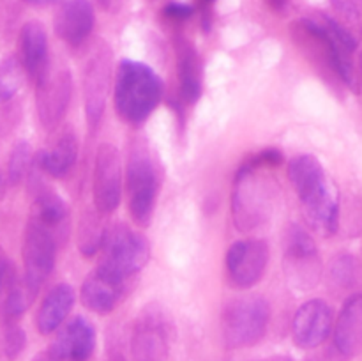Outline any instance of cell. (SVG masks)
Returning a JSON list of instances; mask_svg holds the SVG:
<instances>
[{
	"label": "cell",
	"mask_w": 362,
	"mask_h": 361,
	"mask_svg": "<svg viewBox=\"0 0 362 361\" xmlns=\"http://www.w3.org/2000/svg\"><path fill=\"white\" fill-rule=\"evenodd\" d=\"M32 361H59V360H57V357L53 356L52 350L46 349V350H42V353H39L37 356H35Z\"/></svg>",
	"instance_id": "34"
},
{
	"label": "cell",
	"mask_w": 362,
	"mask_h": 361,
	"mask_svg": "<svg viewBox=\"0 0 362 361\" xmlns=\"http://www.w3.org/2000/svg\"><path fill=\"white\" fill-rule=\"evenodd\" d=\"M99 253L101 258L98 268L124 282H131L147 265L151 258V244L144 234L124 223H113L108 227Z\"/></svg>",
	"instance_id": "6"
},
{
	"label": "cell",
	"mask_w": 362,
	"mask_h": 361,
	"mask_svg": "<svg viewBox=\"0 0 362 361\" xmlns=\"http://www.w3.org/2000/svg\"><path fill=\"white\" fill-rule=\"evenodd\" d=\"M25 67L20 57L9 55L0 62V105L9 103L23 84Z\"/></svg>",
	"instance_id": "26"
},
{
	"label": "cell",
	"mask_w": 362,
	"mask_h": 361,
	"mask_svg": "<svg viewBox=\"0 0 362 361\" xmlns=\"http://www.w3.org/2000/svg\"><path fill=\"white\" fill-rule=\"evenodd\" d=\"M283 163V154L278 149H264L258 154H253L251 158H247L246 161L243 163L247 168L255 170H265V168H274V166H279Z\"/></svg>",
	"instance_id": "29"
},
{
	"label": "cell",
	"mask_w": 362,
	"mask_h": 361,
	"mask_svg": "<svg viewBox=\"0 0 362 361\" xmlns=\"http://www.w3.org/2000/svg\"><path fill=\"white\" fill-rule=\"evenodd\" d=\"M78 138L73 130L66 127V130L59 131L57 137L46 145L42 151H39L37 166L45 173H48L53 179H62L67 173L73 170L78 159Z\"/></svg>",
	"instance_id": "18"
},
{
	"label": "cell",
	"mask_w": 362,
	"mask_h": 361,
	"mask_svg": "<svg viewBox=\"0 0 362 361\" xmlns=\"http://www.w3.org/2000/svg\"><path fill=\"white\" fill-rule=\"evenodd\" d=\"M357 80H359V85L362 88V53L359 55V64H357Z\"/></svg>",
	"instance_id": "38"
},
{
	"label": "cell",
	"mask_w": 362,
	"mask_h": 361,
	"mask_svg": "<svg viewBox=\"0 0 362 361\" xmlns=\"http://www.w3.org/2000/svg\"><path fill=\"white\" fill-rule=\"evenodd\" d=\"M163 13H165L166 18H170V20H173V21H184V20H187V18L193 16L194 9L191 6H187V4L170 2L165 6Z\"/></svg>",
	"instance_id": "30"
},
{
	"label": "cell",
	"mask_w": 362,
	"mask_h": 361,
	"mask_svg": "<svg viewBox=\"0 0 362 361\" xmlns=\"http://www.w3.org/2000/svg\"><path fill=\"white\" fill-rule=\"evenodd\" d=\"M202 2H204V4H211V2H214V0H202Z\"/></svg>",
	"instance_id": "39"
},
{
	"label": "cell",
	"mask_w": 362,
	"mask_h": 361,
	"mask_svg": "<svg viewBox=\"0 0 362 361\" xmlns=\"http://www.w3.org/2000/svg\"><path fill=\"white\" fill-rule=\"evenodd\" d=\"M112 87V52L101 45L90 53L83 67L85 117L92 130L99 126Z\"/></svg>",
	"instance_id": "11"
},
{
	"label": "cell",
	"mask_w": 362,
	"mask_h": 361,
	"mask_svg": "<svg viewBox=\"0 0 362 361\" xmlns=\"http://www.w3.org/2000/svg\"><path fill=\"white\" fill-rule=\"evenodd\" d=\"M269 265V246L262 239L235 241L226 251L225 268L235 289L247 290L264 278Z\"/></svg>",
	"instance_id": "12"
},
{
	"label": "cell",
	"mask_w": 362,
	"mask_h": 361,
	"mask_svg": "<svg viewBox=\"0 0 362 361\" xmlns=\"http://www.w3.org/2000/svg\"><path fill=\"white\" fill-rule=\"evenodd\" d=\"M73 98V76L66 66H53L35 81V108L39 122L46 130H55L66 117Z\"/></svg>",
	"instance_id": "8"
},
{
	"label": "cell",
	"mask_w": 362,
	"mask_h": 361,
	"mask_svg": "<svg viewBox=\"0 0 362 361\" xmlns=\"http://www.w3.org/2000/svg\"><path fill=\"white\" fill-rule=\"evenodd\" d=\"M110 361H127V360L124 357L122 353H119V350H112V354H110Z\"/></svg>",
	"instance_id": "35"
},
{
	"label": "cell",
	"mask_w": 362,
	"mask_h": 361,
	"mask_svg": "<svg viewBox=\"0 0 362 361\" xmlns=\"http://www.w3.org/2000/svg\"><path fill=\"white\" fill-rule=\"evenodd\" d=\"M161 98L163 81L152 67L138 60H122L119 64L113 103L124 122H145L158 108Z\"/></svg>",
	"instance_id": "2"
},
{
	"label": "cell",
	"mask_w": 362,
	"mask_h": 361,
	"mask_svg": "<svg viewBox=\"0 0 362 361\" xmlns=\"http://www.w3.org/2000/svg\"><path fill=\"white\" fill-rule=\"evenodd\" d=\"M329 289L334 294H350L361 285L362 264L359 258L352 253H339L329 262L325 273Z\"/></svg>",
	"instance_id": "23"
},
{
	"label": "cell",
	"mask_w": 362,
	"mask_h": 361,
	"mask_svg": "<svg viewBox=\"0 0 362 361\" xmlns=\"http://www.w3.org/2000/svg\"><path fill=\"white\" fill-rule=\"evenodd\" d=\"M332 345L341 360L362 354V292L352 294L343 304L332 331Z\"/></svg>",
	"instance_id": "17"
},
{
	"label": "cell",
	"mask_w": 362,
	"mask_h": 361,
	"mask_svg": "<svg viewBox=\"0 0 362 361\" xmlns=\"http://www.w3.org/2000/svg\"><path fill=\"white\" fill-rule=\"evenodd\" d=\"M177 74H179L180 98L193 105L202 96V62L197 48L187 39L175 41Z\"/></svg>",
	"instance_id": "21"
},
{
	"label": "cell",
	"mask_w": 362,
	"mask_h": 361,
	"mask_svg": "<svg viewBox=\"0 0 362 361\" xmlns=\"http://www.w3.org/2000/svg\"><path fill=\"white\" fill-rule=\"evenodd\" d=\"M334 311L324 299H310L296 311L292 321V340L300 349H317L334 331Z\"/></svg>",
	"instance_id": "13"
},
{
	"label": "cell",
	"mask_w": 362,
	"mask_h": 361,
	"mask_svg": "<svg viewBox=\"0 0 362 361\" xmlns=\"http://www.w3.org/2000/svg\"><path fill=\"white\" fill-rule=\"evenodd\" d=\"M35 294L32 292L27 287V283L23 282V278L14 280L11 282L9 290H7V296L4 299L2 304V322H18L21 319V315L27 311V308L30 306V303L34 301Z\"/></svg>",
	"instance_id": "25"
},
{
	"label": "cell",
	"mask_w": 362,
	"mask_h": 361,
	"mask_svg": "<svg viewBox=\"0 0 362 361\" xmlns=\"http://www.w3.org/2000/svg\"><path fill=\"white\" fill-rule=\"evenodd\" d=\"M94 23V6L88 0H62L53 18L57 35L69 46L87 41Z\"/></svg>",
	"instance_id": "16"
},
{
	"label": "cell",
	"mask_w": 362,
	"mask_h": 361,
	"mask_svg": "<svg viewBox=\"0 0 362 361\" xmlns=\"http://www.w3.org/2000/svg\"><path fill=\"white\" fill-rule=\"evenodd\" d=\"M20 60L25 73L37 81L49 66L48 38L39 21H27L20 30Z\"/></svg>",
	"instance_id": "20"
},
{
	"label": "cell",
	"mask_w": 362,
	"mask_h": 361,
	"mask_svg": "<svg viewBox=\"0 0 362 361\" xmlns=\"http://www.w3.org/2000/svg\"><path fill=\"white\" fill-rule=\"evenodd\" d=\"M260 361H296V360L290 356H271V357H265V360H260Z\"/></svg>",
	"instance_id": "36"
},
{
	"label": "cell",
	"mask_w": 362,
	"mask_h": 361,
	"mask_svg": "<svg viewBox=\"0 0 362 361\" xmlns=\"http://www.w3.org/2000/svg\"><path fill=\"white\" fill-rule=\"evenodd\" d=\"M27 4H32V6H48V4H53L55 0H25Z\"/></svg>",
	"instance_id": "37"
},
{
	"label": "cell",
	"mask_w": 362,
	"mask_h": 361,
	"mask_svg": "<svg viewBox=\"0 0 362 361\" xmlns=\"http://www.w3.org/2000/svg\"><path fill=\"white\" fill-rule=\"evenodd\" d=\"M159 172L151 151L136 142L129 151L126 165L127 209L133 222L147 227L154 216L156 200L159 193Z\"/></svg>",
	"instance_id": "5"
},
{
	"label": "cell",
	"mask_w": 362,
	"mask_h": 361,
	"mask_svg": "<svg viewBox=\"0 0 362 361\" xmlns=\"http://www.w3.org/2000/svg\"><path fill=\"white\" fill-rule=\"evenodd\" d=\"M98 6L101 7L106 13H119L120 7H122L124 0H95Z\"/></svg>",
	"instance_id": "31"
},
{
	"label": "cell",
	"mask_w": 362,
	"mask_h": 361,
	"mask_svg": "<svg viewBox=\"0 0 362 361\" xmlns=\"http://www.w3.org/2000/svg\"><path fill=\"white\" fill-rule=\"evenodd\" d=\"M172 326L161 308L147 306L134 321L131 333L133 361H170Z\"/></svg>",
	"instance_id": "9"
},
{
	"label": "cell",
	"mask_w": 362,
	"mask_h": 361,
	"mask_svg": "<svg viewBox=\"0 0 362 361\" xmlns=\"http://www.w3.org/2000/svg\"><path fill=\"white\" fill-rule=\"evenodd\" d=\"M271 322V304L260 294H243L223 306L221 336L228 349H247L262 342Z\"/></svg>",
	"instance_id": "4"
},
{
	"label": "cell",
	"mask_w": 362,
	"mask_h": 361,
	"mask_svg": "<svg viewBox=\"0 0 362 361\" xmlns=\"http://www.w3.org/2000/svg\"><path fill=\"white\" fill-rule=\"evenodd\" d=\"M27 345V335L18 322H4L0 335V350L7 360H16Z\"/></svg>",
	"instance_id": "28"
},
{
	"label": "cell",
	"mask_w": 362,
	"mask_h": 361,
	"mask_svg": "<svg viewBox=\"0 0 362 361\" xmlns=\"http://www.w3.org/2000/svg\"><path fill=\"white\" fill-rule=\"evenodd\" d=\"M124 195V172L119 149L113 144H101L94 159L92 200L94 209L108 216L117 211Z\"/></svg>",
	"instance_id": "10"
},
{
	"label": "cell",
	"mask_w": 362,
	"mask_h": 361,
	"mask_svg": "<svg viewBox=\"0 0 362 361\" xmlns=\"http://www.w3.org/2000/svg\"><path fill=\"white\" fill-rule=\"evenodd\" d=\"M30 218L39 222L41 225L48 227L59 237L62 234L64 227L67 225L69 211H67L66 202L55 191L49 190V188H41V190L35 191Z\"/></svg>",
	"instance_id": "22"
},
{
	"label": "cell",
	"mask_w": 362,
	"mask_h": 361,
	"mask_svg": "<svg viewBox=\"0 0 362 361\" xmlns=\"http://www.w3.org/2000/svg\"><path fill=\"white\" fill-rule=\"evenodd\" d=\"M49 350L59 361H88L95 350L94 326L83 317L64 322Z\"/></svg>",
	"instance_id": "14"
},
{
	"label": "cell",
	"mask_w": 362,
	"mask_h": 361,
	"mask_svg": "<svg viewBox=\"0 0 362 361\" xmlns=\"http://www.w3.org/2000/svg\"><path fill=\"white\" fill-rule=\"evenodd\" d=\"M127 283L129 282H124V280L117 278V276L110 275L108 271L95 265L94 271L81 283V303L87 310L94 311V314H112L117 304L126 296Z\"/></svg>",
	"instance_id": "15"
},
{
	"label": "cell",
	"mask_w": 362,
	"mask_h": 361,
	"mask_svg": "<svg viewBox=\"0 0 362 361\" xmlns=\"http://www.w3.org/2000/svg\"><path fill=\"white\" fill-rule=\"evenodd\" d=\"M76 294L69 283H57L42 297L39 310L35 314V328L41 335H52L59 331L60 326L69 317L74 306Z\"/></svg>",
	"instance_id": "19"
},
{
	"label": "cell",
	"mask_w": 362,
	"mask_h": 361,
	"mask_svg": "<svg viewBox=\"0 0 362 361\" xmlns=\"http://www.w3.org/2000/svg\"><path fill=\"white\" fill-rule=\"evenodd\" d=\"M0 179H2V176H0Z\"/></svg>",
	"instance_id": "40"
},
{
	"label": "cell",
	"mask_w": 362,
	"mask_h": 361,
	"mask_svg": "<svg viewBox=\"0 0 362 361\" xmlns=\"http://www.w3.org/2000/svg\"><path fill=\"white\" fill-rule=\"evenodd\" d=\"M265 2H267V6L272 11H283L286 7V4H288V0H265Z\"/></svg>",
	"instance_id": "33"
},
{
	"label": "cell",
	"mask_w": 362,
	"mask_h": 361,
	"mask_svg": "<svg viewBox=\"0 0 362 361\" xmlns=\"http://www.w3.org/2000/svg\"><path fill=\"white\" fill-rule=\"evenodd\" d=\"M108 227L105 214L99 211H87L78 225V250L83 257H94L101 251Z\"/></svg>",
	"instance_id": "24"
},
{
	"label": "cell",
	"mask_w": 362,
	"mask_h": 361,
	"mask_svg": "<svg viewBox=\"0 0 362 361\" xmlns=\"http://www.w3.org/2000/svg\"><path fill=\"white\" fill-rule=\"evenodd\" d=\"M288 180L303 205L308 227L322 237H331L339 229V193L315 156L299 154L290 161Z\"/></svg>",
	"instance_id": "1"
},
{
	"label": "cell",
	"mask_w": 362,
	"mask_h": 361,
	"mask_svg": "<svg viewBox=\"0 0 362 361\" xmlns=\"http://www.w3.org/2000/svg\"><path fill=\"white\" fill-rule=\"evenodd\" d=\"M278 186L262 170L240 165L235 173L232 193V218L243 232H253L271 219L274 212Z\"/></svg>",
	"instance_id": "3"
},
{
	"label": "cell",
	"mask_w": 362,
	"mask_h": 361,
	"mask_svg": "<svg viewBox=\"0 0 362 361\" xmlns=\"http://www.w3.org/2000/svg\"><path fill=\"white\" fill-rule=\"evenodd\" d=\"M57 241L59 237L48 227L32 218L28 219L23 234L21 257H23V282L34 294L39 292L55 268Z\"/></svg>",
	"instance_id": "7"
},
{
	"label": "cell",
	"mask_w": 362,
	"mask_h": 361,
	"mask_svg": "<svg viewBox=\"0 0 362 361\" xmlns=\"http://www.w3.org/2000/svg\"><path fill=\"white\" fill-rule=\"evenodd\" d=\"M7 271H9V262H7L6 251L0 246V289H2L4 282H6L7 278Z\"/></svg>",
	"instance_id": "32"
},
{
	"label": "cell",
	"mask_w": 362,
	"mask_h": 361,
	"mask_svg": "<svg viewBox=\"0 0 362 361\" xmlns=\"http://www.w3.org/2000/svg\"><path fill=\"white\" fill-rule=\"evenodd\" d=\"M32 166V149L27 142H18L13 147L7 163V177L11 184H20L28 176Z\"/></svg>",
	"instance_id": "27"
}]
</instances>
